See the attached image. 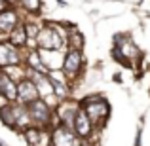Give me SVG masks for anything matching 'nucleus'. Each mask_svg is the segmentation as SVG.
<instances>
[{
    "label": "nucleus",
    "instance_id": "b1692460",
    "mask_svg": "<svg viewBox=\"0 0 150 146\" xmlns=\"http://www.w3.org/2000/svg\"><path fill=\"white\" fill-rule=\"evenodd\" d=\"M74 146H82V144H80V142H76V144H74Z\"/></svg>",
    "mask_w": 150,
    "mask_h": 146
},
{
    "label": "nucleus",
    "instance_id": "4468645a",
    "mask_svg": "<svg viewBox=\"0 0 150 146\" xmlns=\"http://www.w3.org/2000/svg\"><path fill=\"white\" fill-rule=\"evenodd\" d=\"M17 114H19V104L0 106V120H2V123H6L11 129H17Z\"/></svg>",
    "mask_w": 150,
    "mask_h": 146
},
{
    "label": "nucleus",
    "instance_id": "412c9836",
    "mask_svg": "<svg viewBox=\"0 0 150 146\" xmlns=\"http://www.w3.org/2000/svg\"><path fill=\"white\" fill-rule=\"evenodd\" d=\"M6 10H10V4H8L6 0H0V13H2V11H6Z\"/></svg>",
    "mask_w": 150,
    "mask_h": 146
},
{
    "label": "nucleus",
    "instance_id": "f03ea898",
    "mask_svg": "<svg viewBox=\"0 0 150 146\" xmlns=\"http://www.w3.org/2000/svg\"><path fill=\"white\" fill-rule=\"evenodd\" d=\"M82 108L88 112V116L91 118V121H93V125L95 123H103V121L108 118V114H110V106H108V102L105 101L103 97L99 95H93V97H88L84 102H82Z\"/></svg>",
    "mask_w": 150,
    "mask_h": 146
},
{
    "label": "nucleus",
    "instance_id": "6e6552de",
    "mask_svg": "<svg viewBox=\"0 0 150 146\" xmlns=\"http://www.w3.org/2000/svg\"><path fill=\"white\" fill-rule=\"evenodd\" d=\"M25 139L29 146H51V135L42 127H29L25 129Z\"/></svg>",
    "mask_w": 150,
    "mask_h": 146
},
{
    "label": "nucleus",
    "instance_id": "7ed1b4c3",
    "mask_svg": "<svg viewBox=\"0 0 150 146\" xmlns=\"http://www.w3.org/2000/svg\"><path fill=\"white\" fill-rule=\"evenodd\" d=\"M27 108H29V114H30V118H33V121L38 125V127L48 125V121L51 118V110H50V104L44 101V99H36V101L29 102Z\"/></svg>",
    "mask_w": 150,
    "mask_h": 146
},
{
    "label": "nucleus",
    "instance_id": "ddd939ff",
    "mask_svg": "<svg viewBox=\"0 0 150 146\" xmlns=\"http://www.w3.org/2000/svg\"><path fill=\"white\" fill-rule=\"evenodd\" d=\"M15 27H19V15L15 13L13 10L2 11V13H0V32L10 34Z\"/></svg>",
    "mask_w": 150,
    "mask_h": 146
},
{
    "label": "nucleus",
    "instance_id": "393cba45",
    "mask_svg": "<svg viewBox=\"0 0 150 146\" xmlns=\"http://www.w3.org/2000/svg\"><path fill=\"white\" fill-rule=\"evenodd\" d=\"M0 146H6V144H4V142H0Z\"/></svg>",
    "mask_w": 150,
    "mask_h": 146
},
{
    "label": "nucleus",
    "instance_id": "1a4fd4ad",
    "mask_svg": "<svg viewBox=\"0 0 150 146\" xmlns=\"http://www.w3.org/2000/svg\"><path fill=\"white\" fill-rule=\"evenodd\" d=\"M91 131H93L91 118L88 116V112H86L84 108H80L78 114H76V120H74V133H76L80 139H88V137L91 135Z\"/></svg>",
    "mask_w": 150,
    "mask_h": 146
},
{
    "label": "nucleus",
    "instance_id": "a878e982",
    "mask_svg": "<svg viewBox=\"0 0 150 146\" xmlns=\"http://www.w3.org/2000/svg\"><path fill=\"white\" fill-rule=\"evenodd\" d=\"M0 95H2V93H0Z\"/></svg>",
    "mask_w": 150,
    "mask_h": 146
},
{
    "label": "nucleus",
    "instance_id": "4be33fe9",
    "mask_svg": "<svg viewBox=\"0 0 150 146\" xmlns=\"http://www.w3.org/2000/svg\"><path fill=\"white\" fill-rule=\"evenodd\" d=\"M114 82H118V84L122 82V76H120V74H116V76H114Z\"/></svg>",
    "mask_w": 150,
    "mask_h": 146
},
{
    "label": "nucleus",
    "instance_id": "6ab92c4d",
    "mask_svg": "<svg viewBox=\"0 0 150 146\" xmlns=\"http://www.w3.org/2000/svg\"><path fill=\"white\" fill-rule=\"evenodd\" d=\"M19 4H21L27 11H30V13H36V11L40 10V6H42L40 0H19Z\"/></svg>",
    "mask_w": 150,
    "mask_h": 146
},
{
    "label": "nucleus",
    "instance_id": "2eb2a0df",
    "mask_svg": "<svg viewBox=\"0 0 150 146\" xmlns=\"http://www.w3.org/2000/svg\"><path fill=\"white\" fill-rule=\"evenodd\" d=\"M27 66H29L30 70H38V72H44V74H48V72H50V70L46 68L44 61H42L40 49H33L29 55H27Z\"/></svg>",
    "mask_w": 150,
    "mask_h": 146
},
{
    "label": "nucleus",
    "instance_id": "a211bd4d",
    "mask_svg": "<svg viewBox=\"0 0 150 146\" xmlns=\"http://www.w3.org/2000/svg\"><path fill=\"white\" fill-rule=\"evenodd\" d=\"M67 46H69L70 49H80L82 46H84V36H82L76 29H70L69 38H67Z\"/></svg>",
    "mask_w": 150,
    "mask_h": 146
},
{
    "label": "nucleus",
    "instance_id": "39448f33",
    "mask_svg": "<svg viewBox=\"0 0 150 146\" xmlns=\"http://www.w3.org/2000/svg\"><path fill=\"white\" fill-rule=\"evenodd\" d=\"M10 65H21L19 48L11 42H0V68Z\"/></svg>",
    "mask_w": 150,
    "mask_h": 146
},
{
    "label": "nucleus",
    "instance_id": "9b49d317",
    "mask_svg": "<svg viewBox=\"0 0 150 146\" xmlns=\"http://www.w3.org/2000/svg\"><path fill=\"white\" fill-rule=\"evenodd\" d=\"M40 55L48 70H63L65 55L61 53V49H40Z\"/></svg>",
    "mask_w": 150,
    "mask_h": 146
},
{
    "label": "nucleus",
    "instance_id": "f257e3e1",
    "mask_svg": "<svg viewBox=\"0 0 150 146\" xmlns=\"http://www.w3.org/2000/svg\"><path fill=\"white\" fill-rule=\"evenodd\" d=\"M69 32L57 23H48L40 29V34L36 38V44L40 49H63V44H67Z\"/></svg>",
    "mask_w": 150,
    "mask_h": 146
},
{
    "label": "nucleus",
    "instance_id": "dca6fc26",
    "mask_svg": "<svg viewBox=\"0 0 150 146\" xmlns=\"http://www.w3.org/2000/svg\"><path fill=\"white\" fill-rule=\"evenodd\" d=\"M10 42L11 44H15L17 48H23V46L29 42V34H27V30H25V25H19V27H15L13 30L10 32Z\"/></svg>",
    "mask_w": 150,
    "mask_h": 146
},
{
    "label": "nucleus",
    "instance_id": "0eeeda50",
    "mask_svg": "<svg viewBox=\"0 0 150 146\" xmlns=\"http://www.w3.org/2000/svg\"><path fill=\"white\" fill-rule=\"evenodd\" d=\"M82 106L78 104L76 101H63L61 104L57 106V114L59 120L67 125V127H74V120H76V114Z\"/></svg>",
    "mask_w": 150,
    "mask_h": 146
},
{
    "label": "nucleus",
    "instance_id": "5701e85b",
    "mask_svg": "<svg viewBox=\"0 0 150 146\" xmlns=\"http://www.w3.org/2000/svg\"><path fill=\"white\" fill-rule=\"evenodd\" d=\"M8 4H10V6H13V4H17V0H6Z\"/></svg>",
    "mask_w": 150,
    "mask_h": 146
},
{
    "label": "nucleus",
    "instance_id": "aec40b11",
    "mask_svg": "<svg viewBox=\"0 0 150 146\" xmlns=\"http://www.w3.org/2000/svg\"><path fill=\"white\" fill-rule=\"evenodd\" d=\"M25 30H27V34H29V42H30V44H33V40H36L38 34H40V29H38L36 25H33V23H27Z\"/></svg>",
    "mask_w": 150,
    "mask_h": 146
},
{
    "label": "nucleus",
    "instance_id": "9d476101",
    "mask_svg": "<svg viewBox=\"0 0 150 146\" xmlns=\"http://www.w3.org/2000/svg\"><path fill=\"white\" fill-rule=\"evenodd\" d=\"M82 63H84V59H82L80 49H70L69 53L65 55V65H63V72H65L69 78L76 76L78 70L82 68Z\"/></svg>",
    "mask_w": 150,
    "mask_h": 146
},
{
    "label": "nucleus",
    "instance_id": "423d86ee",
    "mask_svg": "<svg viewBox=\"0 0 150 146\" xmlns=\"http://www.w3.org/2000/svg\"><path fill=\"white\" fill-rule=\"evenodd\" d=\"M76 142V133L70 127H67L65 123L57 125L51 133V146H74Z\"/></svg>",
    "mask_w": 150,
    "mask_h": 146
},
{
    "label": "nucleus",
    "instance_id": "f8f14e48",
    "mask_svg": "<svg viewBox=\"0 0 150 146\" xmlns=\"http://www.w3.org/2000/svg\"><path fill=\"white\" fill-rule=\"evenodd\" d=\"M0 93L8 99V101H17L19 93H17V82H13L4 70H0Z\"/></svg>",
    "mask_w": 150,
    "mask_h": 146
},
{
    "label": "nucleus",
    "instance_id": "f3484780",
    "mask_svg": "<svg viewBox=\"0 0 150 146\" xmlns=\"http://www.w3.org/2000/svg\"><path fill=\"white\" fill-rule=\"evenodd\" d=\"M2 70H4V72H6L13 82H17V84H19L21 80H25V78H27V70L23 68L21 65H10V66H4Z\"/></svg>",
    "mask_w": 150,
    "mask_h": 146
},
{
    "label": "nucleus",
    "instance_id": "20e7f679",
    "mask_svg": "<svg viewBox=\"0 0 150 146\" xmlns=\"http://www.w3.org/2000/svg\"><path fill=\"white\" fill-rule=\"evenodd\" d=\"M17 93H19V102H23V104H29V102L36 101V99H42L40 97V91H38L36 84H34L33 78H25V80H21L17 84Z\"/></svg>",
    "mask_w": 150,
    "mask_h": 146
}]
</instances>
